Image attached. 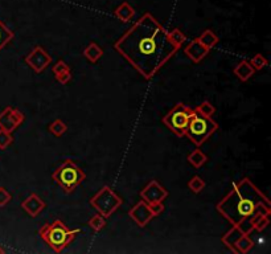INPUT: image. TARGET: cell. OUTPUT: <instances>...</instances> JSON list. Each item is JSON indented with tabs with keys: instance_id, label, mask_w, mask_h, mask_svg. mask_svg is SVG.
I'll return each mask as SVG.
<instances>
[{
	"instance_id": "277c9868",
	"label": "cell",
	"mask_w": 271,
	"mask_h": 254,
	"mask_svg": "<svg viewBox=\"0 0 271 254\" xmlns=\"http://www.w3.org/2000/svg\"><path fill=\"white\" fill-rule=\"evenodd\" d=\"M217 130H218V125L212 119V117H205V115L196 111V109H193V114L188 122L187 128H185V135L191 139L193 145L200 147Z\"/></svg>"
},
{
	"instance_id": "30bf717a",
	"label": "cell",
	"mask_w": 271,
	"mask_h": 254,
	"mask_svg": "<svg viewBox=\"0 0 271 254\" xmlns=\"http://www.w3.org/2000/svg\"><path fill=\"white\" fill-rule=\"evenodd\" d=\"M24 119H25V117L20 110L14 109L12 106H7L0 113V130H4V131L8 132L15 131L24 122Z\"/></svg>"
},
{
	"instance_id": "9a60e30c",
	"label": "cell",
	"mask_w": 271,
	"mask_h": 254,
	"mask_svg": "<svg viewBox=\"0 0 271 254\" xmlns=\"http://www.w3.org/2000/svg\"><path fill=\"white\" fill-rule=\"evenodd\" d=\"M234 74L237 75V78L242 82H246L248 80H250L254 74V68L250 65V62L248 60H242L237 64V66L234 68Z\"/></svg>"
},
{
	"instance_id": "f546056e",
	"label": "cell",
	"mask_w": 271,
	"mask_h": 254,
	"mask_svg": "<svg viewBox=\"0 0 271 254\" xmlns=\"http://www.w3.org/2000/svg\"><path fill=\"white\" fill-rule=\"evenodd\" d=\"M56 80L62 85L69 84V82H71V80H72V72L68 71V72H64V73H60V74H57Z\"/></svg>"
},
{
	"instance_id": "d6986e66",
	"label": "cell",
	"mask_w": 271,
	"mask_h": 254,
	"mask_svg": "<svg viewBox=\"0 0 271 254\" xmlns=\"http://www.w3.org/2000/svg\"><path fill=\"white\" fill-rule=\"evenodd\" d=\"M188 162H189L195 168H200V167H202V165L208 162V156H206L200 148H196V150H193L191 154L188 155Z\"/></svg>"
},
{
	"instance_id": "52a82bcc",
	"label": "cell",
	"mask_w": 271,
	"mask_h": 254,
	"mask_svg": "<svg viewBox=\"0 0 271 254\" xmlns=\"http://www.w3.org/2000/svg\"><path fill=\"white\" fill-rule=\"evenodd\" d=\"M91 207L97 209L103 217H110L122 205V199L110 187H103L90 199Z\"/></svg>"
},
{
	"instance_id": "e0dca14e",
	"label": "cell",
	"mask_w": 271,
	"mask_h": 254,
	"mask_svg": "<svg viewBox=\"0 0 271 254\" xmlns=\"http://www.w3.org/2000/svg\"><path fill=\"white\" fill-rule=\"evenodd\" d=\"M196 40L200 42L202 47H205L206 49H209L211 51L212 48H215L217 44H218V36L216 35L212 29H206L204 32L201 33L199 37H196Z\"/></svg>"
},
{
	"instance_id": "5bb4252c",
	"label": "cell",
	"mask_w": 271,
	"mask_h": 254,
	"mask_svg": "<svg viewBox=\"0 0 271 254\" xmlns=\"http://www.w3.org/2000/svg\"><path fill=\"white\" fill-rule=\"evenodd\" d=\"M184 53H185V54H187L193 62H200L208 56L209 49H206L205 47H202L200 42L197 41L196 38H193V40H192V41L187 45Z\"/></svg>"
},
{
	"instance_id": "4fadbf2b",
	"label": "cell",
	"mask_w": 271,
	"mask_h": 254,
	"mask_svg": "<svg viewBox=\"0 0 271 254\" xmlns=\"http://www.w3.org/2000/svg\"><path fill=\"white\" fill-rule=\"evenodd\" d=\"M45 207H47L45 201H44L38 195H36V193L29 195L28 198L21 202V208H23L24 211L27 212L31 217H37L38 215L45 209Z\"/></svg>"
},
{
	"instance_id": "7c38bea8",
	"label": "cell",
	"mask_w": 271,
	"mask_h": 254,
	"mask_svg": "<svg viewBox=\"0 0 271 254\" xmlns=\"http://www.w3.org/2000/svg\"><path fill=\"white\" fill-rule=\"evenodd\" d=\"M128 216L135 221V224L141 228H145L148 222L155 217V215L152 213L150 208V204H147L145 201H139L136 205L131 208L128 212Z\"/></svg>"
},
{
	"instance_id": "7402d4cb",
	"label": "cell",
	"mask_w": 271,
	"mask_h": 254,
	"mask_svg": "<svg viewBox=\"0 0 271 254\" xmlns=\"http://www.w3.org/2000/svg\"><path fill=\"white\" fill-rule=\"evenodd\" d=\"M89 226L94 232L102 231L103 228L106 226V217H103L101 213L94 215V216L89 220Z\"/></svg>"
},
{
	"instance_id": "8fae6325",
	"label": "cell",
	"mask_w": 271,
	"mask_h": 254,
	"mask_svg": "<svg viewBox=\"0 0 271 254\" xmlns=\"http://www.w3.org/2000/svg\"><path fill=\"white\" fill-rule=\"evenodd\" d=\"M141 198L147 204H155V202H162L168 198V191L163 188L158 180H151L150 183L142 189Z\"/></svg>"
},
{
	"instance_id": "44dd1931",
	"label": "cell",
	"mask_w": 271,
	"mask_h": 254,
	"mask_svg": "<svg viewBox=\"0 0 271 254\" xmlns=\"http://www.w3.org/2000/svg\"><path fill=\"white\" fill-rule=\"evenodd\" d=\"M48 130H49V132H52L54 137H62L66 132V130H68V126H66L65 123L62 122L61 119H54V121L48 126Z\"/></svg>"
},
{
	"instance_id": "5b68a950",
	"label": "cell",
	"mask_w": 271,
	"mask_h": 254,
	"mask_svg": "<svg viewBox=\"0 0 271 254\" xmlns=\"http://www.w3.org/2000/svg\"><path fill=\"white\" fill-rule=\"evenodd\" d=\"M52 179L66 193H72L77 187H80L82 181H85L86 175H85L84 169L80 168L73 160L66 159L52 174Z\"/></svg>"
},
{
	"instance_id": "2e32d148",
	"label": "cell",
	"mask_w": 271,
	"mask_h": 254,
	"mask_svg": "<svg viewBox=\"0 0 271 254\" xmlns=\"http://www.w3.org/2000/svg\"><path fill=\"white\" fill-rule=\"evenodd\" d=\"M114 16L118 18V19L123 21V23H128L131 20L134 19V16H135V10L131 7L127 1H123L122 4H119L114 10Z\"/></svg>"
},
{
	"instance_id": "83f0119b",
	"label": "cell",
	"mask_w": 271,
	"mask_h": 254,
	"mask_svg": "<svg viewBox=\"0 0 271 254\" xmlns=\"http://www.w3.org/2000/svg\"><path fill=\"white\" fill-rule=\"evenodd\" d=\"M53 74L57 75L60 74V73H64V72H68L71 71V66L68 65L65 61H62V60H58V61L56 62V65H53Z\"/></svg>"
},
{
	"instance_id": "8992f818",
	"label": "cell",
	"mask_w": 271,
	"mask_h": 254,
	"mask_svg": "<svg viewBox=\"0 0 271 254\" xmlns=\"http://www.w3.org/2000/svg\"><path fill=\"white\" fill-rule=\"evenodd\" d=\"M192 114H193V109L188 108L187 105H184L182 102H179L162 121L176 137L182 138L185 137V128H187Z\"/></svg>"
},
{
	"instance_id": "6da1fadb",
	"label": "cell",
	"mask_w": 271,
	"mask_h": 254,
	"mask_svg": "<svg viewBox=\"0 0 271 254\" xmlns=\"http://www.w3.org/2000/svg\"><path fill=\"white\" fill-rule=\"evenodd\" d=\"M114 48L145 80H151L180 49L172 44L168 31L150 12L134 23Z\"/></svg>"
},
{
	"instance_id": "cb8c5ba5",
	"label": "cell",
	"mask_w": 271,
	"mask_h": 254,
	"mask_svg": "<svg viewBox=\"0 0 271 254\" xmlns=\"http://www.w3.org/2000/svg\"><path fill=\"white\" fill-rule=\"evenodd\" d=\"M205 181H204V179L202 178H200V176H193L191 180H189V183H188V187H189V189H191L192 192L193 193H200L202 189L205 188Z\"/></svg>"
},
{
	"instance_id": "3957f363",
	"label": "cell",
	"mask_w": 271,
	"mask_h": 254,
	"mask_svg": "<svg viewBox=\"0 0 271 254\" xmlns=\"http://www.w3.org/2000/svg\"><path fill=\"white\" fill-rule=\"evenodd\" d=\"M80 233V229H69L61 220L45 224L38 231L40 237L45 241V244L49 245L54 253H61Z\"/></svg>"
},
{
	"instance_id": "484cf974",
	"label": "cell",
	"mask_w": 271,
	"mask_h": 254,
	"mask_svg": "<svg viewBox=\"0 0 271 254\" xmlns=\"http://www.w3.org/2000/svg\"><path fill=\"white\" fill-rule=\"evenodd\" d=\"M196 111H199V113L202 114V115H205V117H212V115L216 113V108L209 102V101H204V102H201V104L197 106Z\"/></svg>"
},
{
	"instance_id": "ac0fdd59",
	"label": "cell",
	"mask_w": 271,
	"mask_h": 254,
	"mask_svg": "<svg viewBox=\"0 0 271 254\" xmlns=\"http://www.w3.org/2000/svg\"><path fill=\"white\" fill-rule=\"evenodd\" d=\"M82 54H84L85 58L89 60L91 64H95V62L98 61L99 58L103 56V49L99 47L97 42L91 41L88 47L85 48Z\"/></svg>"
},
{
	"instance_id": "7a4b0ae2",
	"label": "cell",
	"mask_w": 271,
	"mask_h": 254,
	"mask_svg": "<svg viewBox=\"0 0 271 254\" xmlns=\"http://www.w3.org/2000/svg\"><path fill=\"white\" fill-rule=\"evenodd\" d=\"M216 209L232 225L238 226L243 221L262 211L271 213L270 200L254 185L249 178H243L233 184L230 192L221 200Z\"/></svg>"
},
{
	"instance_id": "ffe728a7",
	"label": "cell",
	"mask_w": 271,
	"mask_h": 254,
	"mask_svg": "<svg viewBox=\"0 0 271 254\" xmlns=\"http://www.w3.org/2000/svg\"><path fill=\"white\" fill-rule=\"evenodd\" d=\"M15 33L11 31L7 25H5L1 20H0V51L11 41L14 40Z\"/></svg>"
},
{
	"instance_id": "f1b7e54d",
	"label": "cell",
	"mask_w": 271,
	"mask_h": 254,
	"mask_svg": "<svg viewBox=\"0 0 271 254\" xmlns=\"http://www.w3.org/2000/svg\"><path fill=\"white\" fill-rule=\"evenodd\" d=\"M11 200H12V195L4 187H0V207H5Z\"/></svg>"
},
{
	"instance_id": "d4e9b609",
	"label": "cell",
	"mask_w": 271,
	"mask_h": 254,
	"mask_svg": "<svg viewBox=\"0 0 271 254\" xmlns=\"http://www.w3.org/2000/svg\"><path fill=\"white\" fill-rule=\"evenodd\" d=\"M249 62H250V65L254 68V71H261V69H263V68L267 66V64H269L266 57L262 56V54H259V53L254 54V56L252 57V60H250Z\"/></svg>"
},
{
	"instance_id": "603a6c76",
	"label": "cell",
	"mask_w": 271,
	"mask_h": 254,
	"mask_svg": "<svg viewBox=\"0 0 271 254\" xmlns=\"http://www.w3.org/2000/svg\"><path fill=\"white\" fill-rule=\"evenodd\" d=\"M168 37L169 40L172 41V44H175L178 48L181 47L182 44L187 41V36H185L179 28H175L172 29L171 32H168Z\"/></svg>"
},
{
	"instance_id": "4316f807",
	"label": "cell",
	"mask_w": 271,
	"mask_h": 254,
	"mask_svg": "<svg viewBox=\"0 0 271 254\" xmlns=\"http://www.w3.org/2000/svg\"><path fill=\"white\" fill-rule=\"evenodd\" d=\"M12 142H14L12 132L0 130V150H5L7 147L12 145Z\"/></svg>"
},
{
	"instance_id": "1f68e13d",
	"label": "cell",
	"mask_w": 271,
	"mask_h": 254,
	"mask_svg": "<svg viewBox=\"0 0 271 254\" xmlns=\"http://www.w3.org/2000/svg\"><path fill=\"white\" fill-rule=\"evenodd\" d=\"M5 253V250L3 249V248H1V246H0V254H4Z\"/></svg>"
},
{
	"instance_id": "4dcf8cb0",
	"label": "cell",
	"mask_w": 271,
	"mask_h": 254,
	"mask_svg": "<svg viewBox=\"0 0 271 254\" xmlns=\"http://www.w3.org/2000/svg\"><path fill=\"white\" fill-rule=\"evenodd\" d=\"M150 208L152 213H154L155 216H159L160 213L164 211V205H163V201L162 202H155V204H150Z\"/></svg>"
},
{
	"instance_id": "9c48e42d",
	"label": "cell",
	"mask_w": 271,
	"mask_h": 254,
	"mask_svg": "<svg viewBox=\"0 0 271 254\" xmlns=\"http://www.w3.org/2000/svg\"><path fill=\"white\" fill-rule=\"evenodd\" d=\"M24 62L29 68H32L36 73H41L51 65L52 57L49 56V53L44 48L36 45L27 56L24 57Z\"/></svg>"
},
{
	"instance_id": "ba28073f",
	"label": "cell",
	"mask_w": 271,
	"mask_h": 254,
	"mask_svg": "<svg viewBox=\"0 0 271 254\" xmlns=\"http://www.w3.org/2000/svg\"><path fill=\"white\" fill-rule=\"evenodd\" d=\"M221 241L234 254H246L254 246V241L250 238V235L245 233L241 228L235 225H233L230 231H228L222 236Z\"/></svg>"
}]
</instances>
